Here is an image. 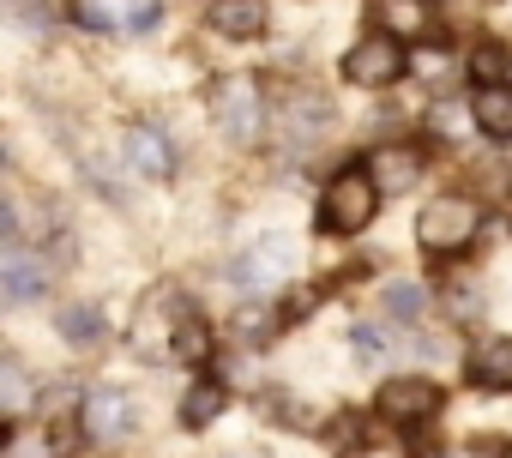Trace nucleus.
Masks as SVG:
<instances>
[{
    "label": "nucleus",
    "mask_w": 512,
    "mask_h": 458,
    "mask_svg": "<svg viewBox=\"0 0 512 458\" xmlns=\"http://www.w3.org/2000/svg\"><path fill=\"white\" fill-rule=\"evenodd\" d=\"M380 181L368 175V169H338L332 181H326V193H320V211H314V223L326 229V236H362V229L374 223V211H380Z\"/></svg>",
    "instance_id": "1"
},
{
    "label": "nucleus",
    "mask_w": 512,
    "mask_h": 458,
    "mask_svg": "<svg viewBox=\"0 0 512 458\" xmlns=\"http://www.w3.org/2000/svg\"><path fill=\"white\" fill-rule=\"evenodd\" d=\"M235 290H278L296 278V242H290V229H266V236H253L235 266H229Z\"/></svg>",
    "instance_id": "2"
},
{
    "label": "nucleus",
    "mask_w": 512,
    "mask_h": 458,
    "mask_svg": "<svg viewBox=\"0 0 512 458\" xmlns=\"http://www.w3.org/2000/svg\"><path fill=\"white\" fill-rule=\"evenodd\" d=\"M211 121L229 145H253L266 127V97L253 79H217L211 85Z\"/></svg>",
    "instance_id": "3"
},
{
    "label": "nucleus",
    "mask_w": 512,
    "mask_h": 458,
    "mask_svg": "<svg viewBox=\"0 0 512 458\" xmlns=\"http://www.w3.org/2000/svg\"><path fill=\"white\" fill-rule=\"evenodd\" d=\"M422 248L428 254H458V248H470V236L482 229V205L470 199V193H440L428 211H422Z\"/></svg>",
    "instance_id": "4"
},
{
    "label": "nucleus",
    "mask_w": 512,
    "mask_h": 458,
    "mask_svg": "<svg viewBox=\"0 0 512 458\" xmlns=\"http://www.w3.org/2000/svg\"><path fill=\"white\" fill-rule=\"evenodd\" d=\"M404 67H410L404 43L386 37V31H374V37H362V43L344 55V85H356V91H386V85L404 79Z\"/></svg>",
    "instance_id": "5"
},
{
    "label": "nucleus",
    "mask_w": 512,
    "mask_h": 458,
    "mask_svg": "<svg viewBox=\"0 0 512 458\" xmlns=\"http://www.w3.org/2000/svg\"><path fill=\"white\" fill-rule=\"evenodd\" d=\"M374 410L392 422V428H422V422H434V410H440V386L428 380V374H392V380H380V392H374Z\"/></svg>",
    "instance_id": "6"
},
{
    "label": "nucleus",
    "mask_w": 512,
    "mask_h": 458,
    "mask_svg": "<svg viewBox=\"0 0 512 458\" xmlns=\"http://www.w3.org/2000/svg\"><path fill=\"white\" fill-rule=\"evenodd\" d=\"M79 422H85V440L97 446H121L133 434V398L121 386H91L79 398Z\"/></svg>",
    "instance_id": "7"
},
{
    "label": "nucleus",
    "mask_w": 512,
    "mask_h": 458,
    "mask_svg": "<svg viewBox=\"0 0 512 458\" xmlns=\"http://www.w3.org/2000/svg\"><path fill=\"white\" fill-rule=\"evenodd\" d=\"M121 151H127V169L145 175V181H169L175 175V145H169L163 127H127Z\"/></svg>",
    "instance_id": "8"
},
{
    "label": "nucleus",
    "mask_w": 512,
    "mask_h": 458,
    "mask_svg": "<svg viewBox=\"0 0 512 458\" xmlns=\"http://www.w3.org/2000/svg\"><path fill=\"white\" fill-rule=\"evenodd\" d=\"M422 163H428V157H422V145H398V139H386V145H374V151H368V163H362V169H368L386 193H404V187H416V181H422Z\"/></svg>",
    "instance_id": "9"
},
{
    "label": "nucleus",
    "mask_w": 512,
    "mask_h": 458,
    "mask_svg": "<svg viewBox=\"0 0 512 458\" xmlns=\"http://www.w3.org/2000/svg\"><path fill=\"white\" fill-rule=\"evenodd\" d=\"M211 31L229 37V43H260L266 25H272V7L266 0H211Z\"/></svg>",
    "instance_id": "10"
},
{
    "label": "nucleus",
    "mask_w": 512,
    "mask_h": 458,
    "mask_svg": "<svg viewBox=\"0 0 512 458\" xmlns=\"http://www.w3.org/2000/svg\"><path fill=\"white\" fill-rule=\"evenodd\" d=\"M85 31H145L157 19L151 0H73Z\"/></svg>",
    "instance_id": "11"
},
{
    "label": "nucleus",
    "mask_w": 512,
    "mask_h": 458,
    "mask_svg": "<svg viewBox=\"0 0 512 458\" xmlns=\"http://www.w3.org/2000/svg\"><path fill=\"white\" fill-rule=\"evenodd\" d=\"M43 290H49V260L13 242L7 260H0V296L19 308V302H31V296H43Z\"/></svg>",
    "instance_id": "12"
},
{
    "label": "nucleus",
    "mask_w": 512,
    "mask_h": 458,
    "mask_svg": "<svg viewBox=\"0 0 512 458\" xmlns=\"http://www.w3.org/2000/svg\"><path fill=\"white\" fill-rule=\"evenodd\" d=\"M470 127H476L482 139H494V145L512 139V79L476 85V97H470Z\"/></svg>",
    "instance_id": "13"
},
{
    "label": "nucleus",
    "mask_w": 512,
    "mask_h": 458,
    "mask_svg": "<svg viewBox=\"0 0 512 458\" xmlns=\"http://www.w3.org/2000/svg\"><path fill=\"white\" fill-rule=\"evenodd\" d=\"M368 19H374V31H386V37H398V43H416V37H428V25H434L428 0H368Z\"/></svg>",
    "instance_id": "14"
},
{
    "label": "nucleus",
    "mask_w": 512,
    "mask_h": 458,
    "mask_svg": "<svg viewBox=\"0 0 512 458\" xmlns=\"http://www.w3.org/2000/svg\"><path fill=\"white\" fill-rule=\"evenodd\" d=\"M470 380L488 392H512V338H482L470 350Z\"/></svg>",
    "instance_id": "15"
},
{
    "label": "nucleus",
    "mask_w": 512,
    "mask_h": 458,
    "mask_svg": "<svg viewBox=\"0 0 512 458\" xmlns=\"http://www.w3.org/2000/svg\"><path fill=\"white\" fill-rule=\"evenodd\" d=\"M61 338H67L73 350H97V344L109 338L103 308H97V302H67V308H61Z\"/></svg>",
    "instance_id": "16"
},
{
    "label": "nucleus",
    "mask_w": 512,
    "mask_h": 458,
    "mask_svg": "<svg viewBox=\"0 0 512 458\" xmlns=\"http://www.w3.org/2000/svg\"><path fill=\"white\" fill-rule=\"evenodd\" d=\"M223 404H229V392L217 380H193L187 398H181V428H211L223 416Z\"/></svg>",
    "instance_id": "17"
},
{
    "label": "nucleus",
    "mask_w": 512,
    "mask_h": 458,
    "mask_svg": "<svg viewBox=\"0 0 512 458\" xmlns=\"http://www.w3.org/2000/svg\"><path fill=\"white\" fill-rule=\"evenodd\" d=\"M169 356H175V362H193V368H199V362L211 356V326H205V320H199L193 308H187V314L175 320V338H169Z\"/></svg>",
    "instance_id": "18"
},
{
    "label": "nucleus",
    "mask_w": 512,
    "mask_h": 458,
    "mask_svg": "<svg viewBox=\"0 0 512 458\" xmlns=\"http://www.w3.org/2000/svg\"><path fill=\"white\" fill-rule=\"evenodd\" d=\"M0 392H7V422H25L31 416V374L19 368V356L0 362Z\"/></svg>",
    "instance_id": "19"
},
{
    "label": "nucleus",
    "mask_w": 512,
    "mask_h": 458,
    "mask_svg": "<svg viewBox=\"0 0 512 458\" xmlns=\"http://www.w3.org/2000/svg\"><path fill=\"white\" fill-rule=\"evenodd\" d=\"M326 121H332V103H326V97H308V103H302L296 115L284 109V133H290L296 145H308V139H314V133H320Z\"/></svg>",
    "instance_id": "20"
},
{
    "label": "nucleus",
    "mask_w": 512,
    "mask_h": 458,
    "mask_svg": "<svg viewBox=\"0 0 512 458\" xmlns=\"http://www.w3.org/2000/svg\"><path fill=\"white\" fill-rule=\"evenodd\" d=\"M422 308H428V290H422V284H386V314H392V320L410 326Z\"/></svg>",
    "instance_id": "21"
},
{
    "label": "nucleus",
    "mask_w": 512,
    "mask_h": 458,
    "mask_svg": "<svg viewBox=\"0 0 512 458\" xmlns=\"http://www.w3.org/2000/svg\"><path fill=\"white\" fill-rule=\"evenodd\" d=\"M500 73H512V61H506L494 43H476V49H470V79H476V85H500Z\"/></svg>",
    "instance_id": "22"
},
{
    "label": "nucleus",
    "mask_w": 512,
    "mask_h": 458,
    "mask_svg": "<svg viewBox=\"0 0 512 458\" xmlns=\"http://www.w3.org/2000/svg\"><path fill=\"white\" fill-rule=\"evenodd\" d=\"M272 332H278V314H272V308H247V314L235 320V338H241V344H266Z\"/></svg>",
    "instance_id": "23"
},
{
    "label": "nucleus",
    "mask_w": 512,
    "mask_h": 458,
    "mask_svg": "<svg viewBox=\"0 0 512 458\" xmlns=\"http://www.w3.org/2000/svg\"><path fill=\"white\" fill-rule=\"evenodd\" d=\"M356 356H362V362H374V368H380V362H386V356H392V338H386V332H380V326H356Z\"/></svg>",
    "instance_id": "24"
},
{
    "label": "nucleus",
    "mask_w": 512,
    "mask_h": 458,
    "mask_svg": "<svg viewBox=\"0 0 512 458\" xmlns=\"http://www.w3.org/2000/svg\"><path fill=\"white\" fill-rule=\"evenodd\" d=\"M410 458H446V452H440V446H428V440H416V452H410Z\"/></svg>",
    "instance_id": "25"
},
{
    "label": "nucleus",
    "mask_w": 512,
    "mask_h": 458,
    "mask_svg": "<svg viewBox=\"0 0 512 458\" xmlns=\"http://www.w3.org/2000/svg\"><path fill=\"white\" fill-rule=\"evenodd\" d=\"M506 79H512V73H506Z\"/></svg>",
    "instance_id": "26"
}]
</instances>
